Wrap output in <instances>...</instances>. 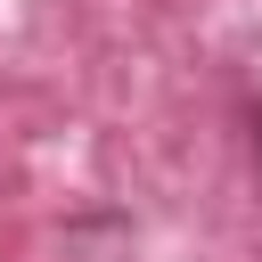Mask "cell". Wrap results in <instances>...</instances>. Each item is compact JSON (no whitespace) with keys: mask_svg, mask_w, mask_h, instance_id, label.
<instances>
[{"mask_svg":"<svg viewBox=\"0 0 262 262\" xmlns=\"http://www.w3.org/2000/svg\"><path fill=\"white\" fill-rule=\"evenodd\" d=\"M254 139H262V115H254Z\"/></svg>","mask_w":262,"mask_h":262,"instance_id":"cell-1","label":"cell"}]
</instances>
